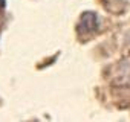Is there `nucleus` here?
I'll list each match as a JSON object with an SVG mask.
<instances>
[{"mask_svg":"<svg viewBox=\"0 0 130 122\" xmlns=\"http://www.w3.org/2000/svg\"><path fill=\"white\" fill-rule=\"evenodd\" d=\"M98 23H96V15L93 12H84L80 18V23H78V32L81 35H86V34H90L96 29Z\"/></svg>","mask_w":130,"mask_h":122,"instance_id":"1","label":"nucleus"},{"mask_svg":"<svg viewBox=\"0 0 130 122\" xmlns=\"http://www.w3.org/2000/svg\"><path fill=\"white\" fill-rule=\"evenodd\" d=\"M5 3H6V0H0V11L5 8Z\"/></svg>","mask_w":130,"mask_h":122,"instance_id":"2","label":"nucleus"}]
</instances>
